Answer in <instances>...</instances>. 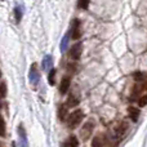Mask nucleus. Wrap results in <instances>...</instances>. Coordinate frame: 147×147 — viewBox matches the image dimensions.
Returning <instances> with one entry per match:
<instances>
[{
	"mask_svg": "<svg viewBox=\"0 0 147 147\" xmlns=\"http://www.w3.org/2000/svg\"><path fill=\"white\" fill-rule=\"evenodd\" d=\"M84 119V112L81 110H75L71 114H69V117H67V127L70 129H76L79 125L81 124Z\"/></svg>",
	"mask_w": 147,
	"mask_h": 147,
	"instance_id": "f257e3e1",
	"label": "nucleus"
},
{
	"mask_svg": "<svg viewBox=\"0 0 147 147\" xmlns=\"http://www.w3.org/2000/svg\"><path fill=\"white\" fill-rule=\"evenodd\" d=\"M94 128H96V121L93 119H89L88 121L84 123V125L80 129V138L83 141H88L90 138L92 133H93Z\"/></svg>",
	"mask_w": 147,
	"mask_h": 147,
	"instance_id": "f03ea898",
	"label": "nucleus"
},
{
	"mask_svg": "<svg viewBox=\"0 0 147 147\" xmlns=\"http://www.w3.org/2000/svg\"><path fill=\"white\" fill-rule=\"evenodd\" d=\"M28 81L30 84L34 86V89H36V86L40 83V72L38 70V65L32 63L30 67V71H28Z\"/></svg>",
	"mask_w": 147,
	"mask_h": 147,
	"instance_id": "7ed1b4c3",
	"label": "nucleus"
},
{
	"mask_svg": "<svg viewBox=\"0 0 147 147\" xmlns=\"http://www.w3.org/2000/svg\"><path fill=\"white\" fill-rule=\"evenodd\" d=\"M128 129H129V123L125 121V120L120 121L119 124L115 127V137H116L117 140H121L128 133Z\"/></svg>",
	"mask_w": 147,
	"mask_h": 147,
	"instance_id": "20e7f679",
	"label": "nucleus"
},
{
	"mask_svg": "<svg viewBox=\"0 0 147 147\" xmlns=\"http://www.w3.org/2000/svg\"><path fill=\"white\" fill-rule=\"evenodd\" d=\"M81 53H83V43H76L74 44L71 48L69 49V58L71 59H79L81 57Z\"/></svg>",
	"mask_w": 147,
	"mask_h": 147,
	"instance_id": "39448f33",
	"label": "nucleus"
},
{
	"mask_svg": "<svg viewBox=\"0 0 147 147\" xmlns=\"http://www.w3.org/2000/svg\"><path fill=\"white\" fill-rule=\"evenodd\" d=\"M70 34H71V38L72 39L79 40V38L81 36V21L80 20H74L71 22Z\"/></svg>",
	"mask_w": 147,
	"mask_h": 147,
	"instance_id": "423d86ee",
	"label": "nucleus"
},
{
	"mask_svg": "<svg viewBox=\"0 0 147 147\" xmlns=\"http://www.w3.org/2000/svg\"><path fill=\"white\" fill-rule=\"evenodd\" d=\"M17 134L20 138V146L21 147H28V142H27V134H26V130L23 128L22 124L18 125L17 128Z\"/></svg>",
	"mask_w": 147,
	"mask_h": 147,
	"instance_id": "0eeeda50",
	"label": "nucleus"
},
{
	"mask_svg": "<svg viewBox=\"0 0 147 147\" xmlns=\"http://www.w3.org/2000/svg\"><path fill=\"white\" fill-rule=\"evenodd\" d=\"M70 85H71V78H70V76H63L61 80V84H59V93H61L62 96H65V94L69 92Z\"/></svg>",
	"mask_w": 147,
	"mask_h": 147,
	"instance_id": "6e6552de",
	"label": "nucleus"
},
{
	"mask_svg": "<svg viewBox=\"0 0 147 147\" xmlns=\"http://www.w3.org/2000/svg\"><path fill=\"white\" fill-rule=\"evenodd\" d=\"M41 67H43V70L45 72H49L53 69V57H52L51 54H47L43 58V61H41Z\"/></svg>",
	"mask_w": 147,
	"mask_h": 147,
	"instance_id": "1a4fd4ad",
	"label": "nucleus"
},
{
	"mask_svg": "<svg viewBox=\"0 0 147 147\" xmlns=\"http://www.w3.org/2000/svg\"><path fill=\"white\" fill-rule=\"evenodd\" d=\"M58 119L59 121H65V120H67V117H69V109H67V105H61V106L58 107Z\"/></svg>",
	"mask_w": 147,
	"mask_h": 147,
	"instance_id": "9d476101",
	"label": "nucleus"
},
{
	"mask_svg": "<svg viewBox=\"0 0 147 147\" xmlns=\"http://www.w3.org/2000/svg\"><path fill=\"white\" fill-rule=\"evenodd\" d=\"M128 114H129V117L133 120V121H137L138 119H140V115H141V110L137 109V107H133L130 106L129 109H128Z\"/></svg>",
	"mask_w": 147,
	"mask_h": 147,
	"instance_id": "9b49d317",
	"label": "nucleus"
},
{
	"mask_svg": "<svg viewBox=\"0 0 147 147\" xmlns=\"http://www.w3.org/2000/svg\"><path fill=\"white\" fill-rule=\"evenodd\" d=\"M62 147H79V140L75 136H71L62 143Z\"/></svg>",
	"mask_w": 147,
	"mask_h": 147,
	"instance_id": "f8f14e48",
	"label": "nucleus"
},
{
	"mask_svg": "<svg viewBox=\"0 0 147 147\" xmlns=\"http://www.w3.org/2000/svg\"><path fill=\"white\" fill-rule=\"evenodd\" d=\"M79 102H80V98H79V96H75L74 93H70L69 94V98H67V106L69 107H75L79 105Z\"/></svg>",
	"mask_w": 147,
	"mask_h": 147,
	"instance_id": "ddd939ff",
	"label": "nucleus"
},
{
	"mask_svg": "<svg viewBox=\"0 0 147 147\" xmlns=\"http://www.w3.org/2000/svg\"><path fill=\"white\" fill-rule=\"evenodd\" d=\"M22 17H23V7L21 4H18V5H16V8H14V20H16V22L20 23L21 20H22Z\"/></svg>",
	"mask_w": 147,
	"mask_h": 147,
	"instance_id": "4468645a",
	"label": "nucleus"
},
{
	"mask_svg": "<svg viewBox=\"0 0 147 147\" xmlns=\"http://www.w3.org/2000/svg\"><path fill=\"white\" fill-rule=\"evenodd\" d=\"M70 38H71V34L66 32L65 36L62 38V41H61V52H66V49L69 48V41H70Z\"/></svg>",
	"mask_w": 147,
	"mask_h": 147,
	"instance_id": "2eb2a0df",
	"label": "nucleus"
},
{
	"mask_svg": "<svg viewBox=\"0 0 147 147\" xmlns=\"http://www.w3.org/2000/svg\"><path fill=\"white\" fill-rule=\"evenodd\" d=\"M92 147H105V140L103 136H97L92 141Z\"/></svg>",
	"mask_w": 147,
	"mask_h": 147,
	"instance_id": "dca6fc26",
	"label": "nucleus"
},
{
	"mask_svg": "<svg viewBox=\"0 0 147 147\" xmlns=\"http://www.w3.org/2000/svg\"><path fill=\"white\" fill-rule=\"evenodd\" d=\"M56 69H52L51 71L48 74V83L51 84V85H54L56 84Z\"/></svg>",
	"mask_w": 147,
	"mask_h": 147,
	"instance_id": "f3484780",
	"label": "nucleus"
},
{
	"mask_svg": "<svg viewBox=\"0 0 147 147\" xmlns=\"http://www.w3.org/2000/svg\"><path fill=\"white\" fill-rule=\"evenodd\" d=\"M5 129H7V125H5L3 116L0 115V137H5Z\"/></svg>",
	"mask_w": 147,
	"mask_h": 147,
	"instance_id": "a211bd4d",
	"label": "nucleus"
},
{
	"mask_svg": "<svg viewBox=\"0 0 147 147\" xmlns=\"http://www.w3.org/2000/svg\"><path fill=\"white\" fill-rule=\"evenodd\" d=\"M5 96H7V83H0V99L5 98Z\"/></svg>",
	"mask_w": 147,
	"mask_h": 147,
	"instance_id": "6ab92c4d",
	"label": "nucleus"
},
{
	"mask_svg": "<svg viewBox=\"0 0 147 147\" xmlns=\"http://www.w3.org/2000/svg\"><path fill=\"white\" fill-rule=\"evenodd\" d=\"M90 3V0H78V8L79 9H86Z\"/></svg>",
	"mask_w": 147,
	"mask_h": 147,
	"instance_id": "aec40b11",
	"label": "nucleus"
},
{
	"mask_svg": "<svg viewBox=\"0 0 147 147\" xmlns=\"http://www.w3.org/2000/svg\"><path fill=\"white\" fill-rule=\"evenodd\" d=\"M138 103H140V106H146L147 105V94L142 96L140 99H138Z\"/></svg>",
	"mask_w": 147,
	"mask_h": 147,
	"instance_id": "412c9836",
	"label": "nucleus"
},
{
	"mask_svg": "<svg viewBox=\"0 0 147 147\" xmlns=\"http://www.w3.org/2000/svg\"><path fill=\"white\" fill-rule=\"evenodd\" d=\"M0 78H1V72H0Z\"/></svg>",
	"mask_w": 147,
	"mask_h": 147,
	"instance_id": "4be33fe9",
	"label": "nucleus"
},
{
	"mask_svg": "<svg viewBox=\"0 0 147 147\" xmlns=\"http://www.w3.org/2000/svg\"><path fill=\"white\" fill-rule=\"evenodd\" d=\"M1 1H4V0H1Z\"/></svg>",
	"mask_w": 147,
	"mask_h": 147,
	"instance_id": "5701e85b",
	"label": "nucleus"
},
{
	"mask_svg": "<svg viewBox=\"0 0 147 147\" xmlns=\"http://www.w3.org/2000/svg\"><path fill=\"white\" fill-rule=\"evenodd\" d=\"M0 147H1V146H0Z\"/></svg>",
	"mask_w": 147,
	"mask_h": 147,
	"instance_id": "b1692460",
	"label": "nucleus"
}]
</instances>
